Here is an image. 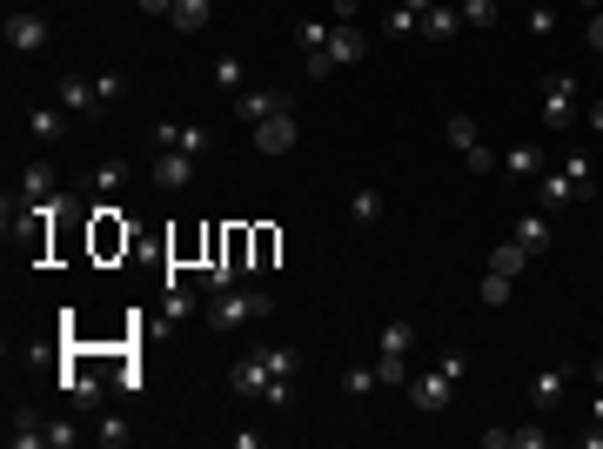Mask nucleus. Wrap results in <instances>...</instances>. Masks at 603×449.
I'll return each instance as SVG.
<instances>
[{"label":"nucleus","mask_w":603,"mask_h":449,"mask_svg":"<svg viewBox=\"0 0 603 449\" xmlns=\"http://www.w3.org/2000/svg\"><path fill=\"white\" fill-rule=\"evenodd\" d=\"M275 248H282V235H275V228H248V275H268L275 269Z\"/></svg>","instance_id":"nucleus-17"},{"label":"nucleus","mask_w":603,"mask_h":449,"mask_svg":"<svg viewBox=\"0 0 603 449\" xmlns=\"http://www.w3.org/2000/svg\"><path fill=\"white\" fill-rule=\"evenodd\" d=\"M47 34H54V27H47V14H34V7H14V14H7V47H14V54H41Z\"/></svg>","instance_id":"nucleus-7"},{"label":"nucleus","mask_w":603,"mask_h":449,"mask_svg":"<svg viewBox=\"0 0 603 449\" xmlns=\"http://www.w3.org/2000/svg\"><path fill=\"white\" fill-rule=\"evenodd\" d=\"M195 309V295L188 289H175V282H168V302H161V315H168V322H181V315Z\"/></svg>","instance_id":"nucleus-40"},{"label":"nucleus","mask_w":603,"mask_h":449,"mask_svg":"<svg viewBox=\"0 0 603 449\" xmlns=\"http://www.w3.org/2000/svg\"><path fill=\"white\" fill-rule=\"evenodd\" d=\"M463 168H469V175H490V168H503V161H496V148H483V141H476V148L463 155Z\"/></svg>","instance_id":"nucleus-39"},{"label":"nucleus","mask_w":603,"mask_h":449,"mask_svg":"<svg viewBox=\"0 0 603 449\" xmlns=\"http://www.w3.org/2000/svg\"><path fill=\"white\" fill-rule=\"evenodd\" d=\"M516 242L530 248V255L536 248H550V208H543V215H523V222H516Z\"/></svg>","instance_id":"nucleus-30"},{"label":"nucleus","mask_w":603,"mask_h":449,"mask_svg":"<svg viewBox=\"0 0 603 449\" xmlns=\"http://www.w3.org/2000/svg\"><path fill=\"white\" fill-rule=\"evenodd\" d=\"M155 148H181V155H208V128L201 121H155Z\"/></svg>","instance_id":"nucleus-9"},{"label":"nucleus","mask_w":603,"mask_h":449,"mask_svg":"<svg viewBox=\"0 0 603 449\" xmlns=\"http://www.w3.org/2000/svg\"><path fill=\"white\" fill-rule=\"evenodd\" d=\"M583 7H590V14H597V7H603V0H583Z\"/></svg>","instance_id":"nucleus-49"},{"label":"nucleus","mask_w":603,"mask_h":449,"mask_svg":"<svg viewBox=\"0 0 603 449\" xmlns=\"http://www.w3.org/2000/svg\"><path fill=\"white\" fill-rule=\"evenodd\" d=\"M443 141L456 148V155H469V148L483 141V135H476V114H449V121H443Z\"/></svg>","instance_id":"nucleus-25"},{"label":"nucleus","mask_w":603,"mask_h":449,"mask_svg":"<svg viewBox=\"0 0 603 449\" xmlns=\"http://www.w3.org/2000/svg\"><path fill=\"white\" fill-rule=\"evenodd\" d=\"M543 168H550V155H543V141H516L510 155H503V175H510V181H536Z\"/></svg>","instance_id":"nucleus-14"},{"label":"nucleus","mask_w":603,"mask_h":449,"mask_svg":"<svg viewBox=\"0 0 603 449\" xmlns=\"http://www.w3.org/2000/svg\"><path fill=\"white\" fill-rule=\"evenodd\" d=\"M423 34H429V41H456V34H463V14L436 0V7H429V14H423Z\"/></svg>","instance_id":"nucleus-21"},{"label":"nucleus","mask_w":603,"mask_h":449,"mask_svg":"<svg viewBox=\"0 0 603 449\" xmlns=\"http://www.w3.org/2000/svg\"><path fill=\"white\" fill-rule=\"evenodd\" d=\"M349 222H356V228H376V222H382V188H356V202H349Z\"/></svg>","instance_id":"nucleus-28"},{"label":"nucleus","mask_w":603,"mask_h":449,"mask_svg":"<svg viewBox=\"0 0 603 449\" xmlns=\"http://www.w3.org/2000/svg\"><path fill=\"white\" fill-rule=\"evenodd\" d=\"M7 443L14 449H47V416L41 409H27V403H14V416H7Z\"/></svg>","instance_id":"nucleus-10"},{"label":"nucleus","mask_w":603,"mask_h":449,"mask_svg":"<svg viewBox=\"0 0 603 449\" xmlns=\"http://www.w3.org/2000/svg\"><path fill=\"white\" fill-rule=\"evenodd\" d=\"M463 27H496V0H456Z\"/></svg>","instance_id":"nucleus-36"},{"label":"nucleus","mask_w":603,"mask_h":449,"mask_svg":"<svg viewBox=\"0 0 603 449\" xmlns=\"http://www.w3.org/2000/svg\"><path fill=\"white\" fill-rule=\"evenodd\" d=\"M557 168H563L570 181H583V188H597V155H590V148H570V155H563Z\"/></svg>","instance_id":"nucleus-29"},{"label":"nucleus","mask_w":603,"mask_h":449,"mask_svg":"<svg viewBox=\"0 0 603 449\" xmlns=\"http://www.w3.org/2000/svg\"><path fill=\"white\" fill-rule=\"evenodd\" d=\"M583 121H590V135H603V101H590V114H583Z\"/></svg>","instance_id":"nucleus-45"},{"label":"nucleus","mask_w":603,"mask_h":449,"mask_svg":"<svg viewBox=\"0 0 603 449\" xmlns=\"http://www.w3.org/2000/svg\"><path fill=\"white\" fill-rule=\"evenodd\" d=\"M382 34H423V14H409V7H389V14H382Z\"/></svg>","instance_id":"nucleus-35"},{"label":"nucleus","mask_w":603,"mask_h":449,"mask_svg":"<svg viewBox=\"0 0 603 449\" xmlns=\"http://www.w3.org/2000/svg\"><path fill=\"white\" fill-rule=\"evenodd\" d=\"M463 369H469V356H463V349H449V356L436 362L429 376H409V403L423 409V416L449 409V396H456V376H463Z\"/></svg>","instance_id":"nucleus-4"},{"label":"nucleus","mask_w":603,"mask_h":449,"mask_svg":"<svg viewBox=\"0 0 603 449\" xmlns=\"http://www.w3.org/2000/svg\"><path fill=\"white\" fill-rule=\"evenodd\" d=\"M583 34H590V47H597V54H603V7H597V14H590V27H583Z\"/></svg>","instance_id":"nucleus-44"},{"label":"nucleus","mask_w":603,"mask_h":449,"mask_svg":"<svg viewBox=\"0 0 603 449\" xmlns=\"http://www.w3.org/2000/svg\"><path fill=\"white\" fill-rule=\"evenodd\" d=\"M61 108H74V114H101V88H94L88 74H61Z\"/></svg>","instance_id":"nucleus-16"},{"label":"nucleus","mask_w":603,"mask_h":449,"mask_svg":"<svg viewBox=\"0 0 603 449\" xmlns=\"http://www.w3.org/2000/svg\"><path fill=\"white\" fill-rule=\"evenodd\" d=\"M590 382H597V389H603V362H597V369H590Z\"/></svg>","instance_id":"nucleus-48"},{"label":"nucleus","mask_w":603,"mask_h":449,"mask_svg":"<svg viewBox=\"0 0 603 449\" xmlns=\"http://www.w3.org/2000/svg\"><path fill=\"white\" fill-rule=\"evenodd\" d=\"M94 443H101V449H128L134 443V423H128V416H101V423H94Z\"/></svg>","instance_id":"nucleus-27"},{"label":"nucleus","mask_w":603,"mask_h":449,"mask_svg":"<svg viewBox=\"0 0 603 449\" xmlns=\"http://www.w3.org/2000/svg\"><path fill=\"white\" fill-rule=\"evenodd\" d=\"M376 376H382V389H409V356H376Z\"/></svg>","instance_id":"nucleus-33"},{"label":"nucleus","mask_w":603,"mask_h":449,"mask_svg":"<svg viewBox=\"0 0 603 449\" xmlns=\"http://www.w3.org/2000/svg\"><path fill=\"white\" fill-rule=\"evenodd\" d=\"M88 222H94V255H101V262H114V255H128L134 228L121 222V208H114V202H88Z\"/></svg>","instance_id":"nucleus-5"},{"label":"nucleus","mask_w":603,"mask_h":449,"mask_svg":"<svg viewBox=\"0 0 603 449\" xmlns=\"http://www.w3.org/2000/svg\"><path fill=\"white\" fill-rule=\"evenodd\" d=\"M27 135L41 141V148H54V141L67 135V114L61 108H27Z\"/></svg>","instance_id":"nucleus-19"},{"label":"nucleus","mask_w":603,"mask_h":449,"mask_svg":"<svg viewBox=\"0 0 603 449\" xmlns=\"http://www.w3.org/2000/svg\"><path fill=\"white\" fill-rule=\"evenodd\" d=\"M396 7H409V14H429V7H436V0H396Z\"/></svg>","instance_id":"nucleus-46"},{"label":"nucleus","mask_w":603,"mask_h":449,"mask_svg":"<svg viewBox=\"0 0 603 449\" xmlns=\"http://www.w3.org/2000/svg\"><path fill=\"white\" fill-rule=\"evenodd\" d=\"M81 443V429L67 423V416H54V423H47V449H74Z\"/></svg>","instance_id":"nucleus-38"},{"label":"nucleus","mask_w":603,"mask_h":449,"mask_svg":"<svg viewBox=\"0 0 603 449\" xmlns=\"http://www.w3.org/2000/svg\"><path fill=\"white\" fill-rule=\"evenodd\" d=\"M88 188H94V202H108L114 188H128V161H101V168L88 175Z\"/></svg>","instance_id":"nucleus-22"},{"label":"nucleus","mask_w":603,"mask_h":449,"mask_svg":"<svg viewBox=\"0 0 603 449\" xmlns=\"http://www.w3.org/2000/svg\"><path fill=\"white\" fill-rule=\"evenodd\" d=\"M329 27H335V21H322V14H302V21H295V41H302V54H322V47H329Z\"/></svg>","instance_id":"nucleus-26"},{"label":"nucleus","mask_w":603,"mask_h":449,"mask_svg":"<svg viewBox=\"0 0 603 449\" xmlns=\"http://www.w3.org/2000/svg\"><path fill=\"white\" fill-rule=\"evenodd\" d=\"M376 389H382L376 362H356V369H342V396H356V403H362V396H376Z\"/></svg>","instance_id":"nucleus-23"},{"label":"nucleus","mask_w":603,"mask_h":449,"mask_svg":"<svg viewBox=\"0 0 603 449\" xmlns=\"http://www.w3.org/2000/svg\"><path fill=\"white\" fill-rule=\"evenodd\" d=\"M510 289H516V282H510V275H483V309H503V302H510Z\"/></svg>","instance_id":"nucleus-37"},{"label":"nucleus","mask_w":603,"mask_h":449,"mask_svg":"<svg viewBox=\"0 0 603 449\" xmlns=\"http://www.w3.org/2000/svg\"><path fill=\"white\" fill-rule=\"evenodd\" d=\"M590 423H603V389H597V409H590Z\"/></svg>","instance_id":"nucleus-47"},{"label":"nucleus","mask_w":603,"mask_h":449,"mask_svg":"<svg viewBox=\"0 0 603 449\" xmlns=\"http://www.w3.org/2000/svg\"><path fill=\"white\" fill-rule=\"evenodd\" d=\"M490 269H496V275H510V282H516V275L530 269V248L516 242V235H510V242H496V248H490Z\"/></svg>","instance_id":"nucleus-20"},{"label":"nucleus","mask_w":603,"mask_h":449,"mask_svg":"<svg viewBox=\"0 0 603 449\" xmlns=\"http://www.w3.org/2000/svg\"><path fill=\"white\" fill-rule=\"evenodd\" d=\"M255 356H262L268 369H275V376H295V369H302V356H295L289 342H262V349H255Z\"/></svg>","instance_id":"nucleus-32"},{"label":"nucleus","mask_w":603,"mask_h":449,"mask_svg":"<svg viewBox=\"0 0 603 449\" xmlns=\"http://www.w3.org/2000/svg\"><path fill=\"white\" fill-rule=\"evenodd\" d=\"M275 309V295L268 289H255V282H235V289H215L208 295V315H201V322H208V329H215V336H228V329H248V322H255V315H268Z\"/></svg>","instance_id":"nucleus-1"},{"label":"nucleus","mask_w":603,"mask_h":449,"mask_svg":"<svg viewBox=\"0 0 603 449\" xmlns=\"http://www.w3.org/2000/svg\"><path fill=\"white\" fill-rule=\"evenodd\" d=\"M215 88H222V94H242L248 88V74H242V61H235V54H222V61H215Z\"/></svg>","instance_id":"nucleus-34"},{"label":"nucleus","mask_w":603,"mask_h":449,"mask_svg":"<svg viewBox=\"0 0 603 449\" xmlns=\"http://www.w3.org/2000/svg\"><path fill=\"white\" fill-rule=\"evenodd\" d=\"M536 195H543V208H570V202H590V188H583V181H570L563 168H543V175H536Z\"/></svg>","instance_id":"nucleus-12"},{"label":"nucleus","mask_w":603,"mask_h":449,"mask_svg":"<svg viewBox=\"0 0 603 449\" xmlns=\"http://www.w3.org/2000/svg\"><path fill=\"white\" fill-rule=\"evenodd\" d=\"M563 389H570V369H563V362H550V369L530 382V403H536V409H557V403H563Z\"/></svg>","instance_id":"nucleus-18"},{"label":"nucleus","mask_w":603,"mask_h":449,"mask_svg":"<svg viewBox=\"0 0 603 449\" xmlns=\"http://www.w3.org/2000/svg\"><path fill=\"white\" fill-rule=\"evenodd\" d=\"M148 175H155V188H168V195H175V188H188V181H195V155H181V148H161Z\"/></svg>","instance_id":"nucleus-13"},{"label":"nucleus","mask_w":603,"mask_h":449,"mask_svg":"<svg viewBox=\"0 0 603 449\" xmlns=\"http://www.w3.org/2000/svg\"><path fill=\"white\" fill-rule=\"evenodd\" d=\"M134 7H141V14H155V21H161V14H175V0H134Z\"/></svg>","instance_id":"nucleus-43"},{"label":"nucleus","mask_w":603,"mask_h":449,"mask_svg":"<svg viewBox=\"0 0 603 449\" xmlns=\"http://www.w3.org/2000/svg\"><path fill=\"white\" fill-rule=\"evenodd\" d=\"M543 121H550V128H570V121H577V81H570V74H550V81H543Z\"/></svg>","instance_id":"nucleus-8"},{"label":"nucleus","mask_w":603,"mask_h":449,"mask_svg":"<svg viewBox=\"0 0 603 449\" xmlns=\"http://www.w3.org/2000/svg\"><path fill=\"white\" fill-rule=\"evenodd\" d=\"M530 34H557V14H550L543 0H536V7H530Z\"/></svg>","instance_id":"nucleus-42"},{"label":"nucleus","mask_w":603,"mask_h":449,"mask_svg":"<svg viewBox=\"0 0 603 449\" xmlns=\"http://www.w3.org/2000/svg\"><path fill=\"white\" fill-rule=\"evenodd\" d=\"M356 61H369L362 27H356V21H335V27H329V47H322V54H309L302 68H309V81H329L335 68H356Z\"/></svg>","instance_id":"nucleus-3"},{"label":"nucleus","mask_w":603,"mask_h":449,"mask_svg":"<svg viewBox=\"0 0 603 449\" xmlns=\"http://www.w3.org/2000/svg\"><path fill=\"white\" fill-rule=\"evenodd\" d=\"M483 449H550V429L516 423V429H483Z\"/></svg>","instance_id":"nucleus-15"},{"label":"nucleus","mask_w":603,"mask_h":449,"mask_svg":"<svg viewBox=\"0 0 603 449\" xmlns=\"http://www.w3.org/2000/svg\"><path fill=\"white\" fill-rule=\"evenodd\" d=\"M208 14H215V0H175V14H168V21H175L181 34H201V27H208Z\"/></svg>","instance_id":"nucleus-24"},{"label":"nucleus","mask_w":603,"mask_h":449,"mask_svg":"<svg viewBox=\"0 0 603 449\" xmlns=\"http://www.w3.org/2000/svg\"><path fill=\"white\" fill-rule=\"evenodd\" d=\"M94 88H101V108H114V101H121V88H128V81H121V74H94Z\"/></svg>","instance_id":"nucleus-41"},{"label":"nucleus","mask_w":603,"mask_h":449,"mask_svg":"<svg viewBox=\"0 0 603 449\" xmlns=\"http://www.w3.org/2000/svg\"><path fill=\"white\" fill-rule=\"evenodd\" d=\"M289 108V94H275V88H242V94H228V114L235 121H248V128H262L268 114H282Z\"/></svg>","instance_id":"nucleus-6"},{"label":"nucleus","mask_w":603,"mask_h":449,"mask_svg":"<svg viewBox=\"0 0 603 449\" xmlns=\"http://www.w3.org/2000/svg\"><path fill=\"white\" fill-rule=\"evenodd\" d=\"M228 389L235 396H248V403H268V409H289L295 403V376H275L262 356H242L235 369H228Z\"/></svg>","instance_id":"nucleus-2"},{"label":"nucleus","mask_w":603,"mask_h":449,"mask_svg":"<svg viewBox=\"0 0 603 449\" xmlns=\"http://www.w3.org/2000/svg\"><path fill=\"white\" fill-rule=\"evenodd\" d=\"M409 349H416V322H389L376 356H409Z\"/></svg>","instance_id":"nucleus-31"},{"label":"nucleus","mask_w":603,"mask_h":449,"mask_svg":"<svg viewBox=\"0 0 603 449\" xmlns=\"http://www.w3.org/2000/svg\"><path fill=\"white\" fill-rule=\"evenodd\" d=\"M295 141H302V128H295V114H289V108L268 114L262 128H255V148H262V155H289Z\"/></svg>","instance_id":"nucleus-11"}]
</instances>
